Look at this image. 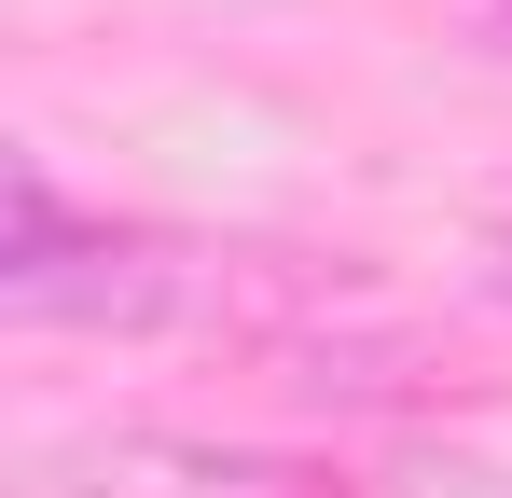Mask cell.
<instances>
[{"mask_svg":"<svg viewBox=\"0 0 512 498\" xmlns=\"http://www.w3.org/2000/svg\"><path fill=\"white\" fill-rule=\"evenodd\" d=\"M499 291H512V249H499Z\"/></svg>","mask_w":512,"mask_h":498,"instance_id":"obj_2","label":"cell"},{"mask_svg":"<svg viewBox=\"0 0 512 498\" xmlns=\"http://www.w3.org/2000/svg\"><path fill=\"white\" fill-rule=\"evenodd\" d=\"M0 305L14 319H167L194 305V263L167 236H111V222H70L42 194V166L14 180V249H0Z\"/></svg>","mask_w":512,"mask_h":498,"instance_id":"obj_1","label":"cell"},{"mask_svg":"<svg viewBox=\"0 0 512 498\" xmlns=\"http://www.w3.org/2000/svg\"><path fill=\"white\" fill-rule=\"evenodd\" d=\"M499 42H512V0H499Z\"/></svg>","mask_w":512,"mask_h":498,"instance_id":"obj_3","label":"cell"}]
</instances>
